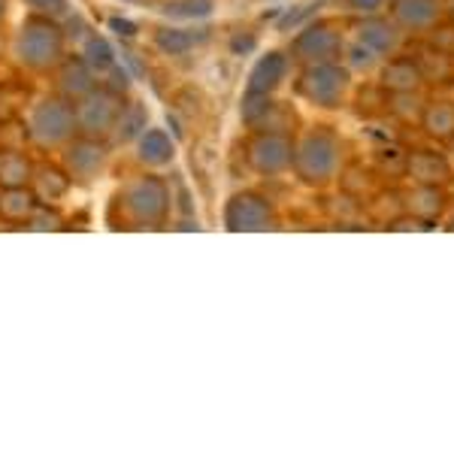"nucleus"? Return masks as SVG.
<instances>
[{
    "label": "nucleus",
    "mask_w": 454,
    "mask_h": 454,
    "mask_svg": "<svg viewBox=\"0 0 454 454\" xmlns=\"http://www.w3.org/2000/svg\"><path fill=\"white\" fill-rule=\"evenodd\" d=\"M61 55V34L52 21L46 19H31L19 34V58L34 70L52 67Z\"/></svg>",
    "instance_id": "7ed1b4c3"
},
{
    "label": "nucleus",
    "mask_w": 454,
    "mask_h": 454,
    "mask_svg": "<svg viewBox=\"0 0 454 454\" xmlns=\"http://www.w3.org/2000/svg\"><path fill=\"white\" fill-rule=\"evenodd\" d=\"M85 64H91L94 70L115 67V58H113V49H109V43H104V40H88V46H85Z\"/></svg>",
    "instance_id": "b1692460"
},
{
    "label": "nucleus",
    "mask_w": 454,
    "mask_h": 454,
    "mask_svg": "<svg viewBox=\"0 0 454 454\" xmlns=\"http://www.w3.org/2000/svg\"><path fill=\"white\" fill-rule=\"evenodd\" d=\"M291 158H294V145L285 134L261 130L248 145V164L258 173H282L285 167H291Z\"/></svg>",
    "instance_id": "0eeeda50"
},
{
    "label": "nucleus",
    "mask_w": 454,
    "mask_h": 454,
    "mask_svg": "<svg viewBox=\"0 0 454 454\" xmlns=\"http://www.w3.org/2000/svg\"><path fill=\"white\" fill-rule=\"evenodd\" d=\"M145 119H149V115L143 113V109H121V115H119V124H115V128H119V137L121 140H130V137L137 134V130H143V124H145Z\"/></svg>",
    "instance_id": "393cba45"
},
{
    "label": "nucleus",
    "mask_w": 454,
    "mask_h": 454,
    "mask_svg": "<svg viewBox=\"0 0 454 454\" xmlns=\"http://www.w3.org/2000/svg\"><path fill=\"white\" fill-rule=\"evenodd\" d=\"M31 6H36V10L43 12H61L64 10V0H27Z\"/></svg>",
    "instance_id": "bb28decb"
},
{
    "label": "nucleus",
    "mask_w": 454,
    "mask_h": 454,
    "mask_svg": "<svg viewBox=\"0 0 454 454\" xmlns=\"http://www.w3.org/2000/svg\"><path fill=\"white\" fill-rule=\"evenodd\" d=\"M224 222L231 231H263L273 224V209L258 194H237L227 203Z\"/></svg>",
    "instance_id": "6e6552de"
},
{
    "label": "nucleus",
    "mask_w": 454,
    "mask_h": 454,
    "mask_svg": "<svg viewBox=\"0 0 454 454\" xmlns=\"http://www.w3.org/2000/svg\"><path fill=\"white\" fill-rule=\"evenodd\" d=\"M415 61H419V67H421L424 82H449L451 73H454L449 55H445V52H436V61H434V52L415 58Z\"/></svg>",
    "instance_id": "4be33fe9"
},
{
    "label": "nucleus",
    "mask_w": 454,
    "mask_h": 454,
    "mask_svg": "<svg viewBox=\"0 0 454 454\" xmlns=\"http://www.w3.org/2000/svg\"><path fill=\"white\" fill-rule=\"evenodd\" d=\"M0 19H4V0H0Z\"/></svg>",
    "instance_id": "c85d7f7f"
},
{
    "label": "nucleus",
    "mask_w": 454,
    "mask_h": 454,
    "mask_svg": "<svg viewBox=\"0 0 454 454\" xmlns=\"http://www.w3.org/2000/svg\"><path fill=\"white\" fill-rule=\"evenodd\" d=\"M348 70H342L340 64H309L303 70V76L297 79V94L303 100H309L312 106L333 109L342 104L348 91Z\"/></svg>",
    "instance_id": "f03ea898"
},
{
    "label": "nucleus",
    "mask_w": 454,
    "mask_h": 454,
    "mask_svg": "<svg viewBox=\"0 0 454 454\" xmlns=\"http://www.w3.org/2000/svg\"><path fill=\"white\" fill-rule=\"evenodd\" d=\"M348 4V10H355V12H367V16H372V12H379L382 6L387 4V0H346Z\"/></svg>",
    "instance_id": "a878e982"
},
{
    "label": "nucleus",
    "mask_w": 454,
    "mask_h": 454,
    "mask_svg": "<svg viewBox=\"0 0 454 454\" xmlns=\"http://www.w3.org/2000/svg\"><path fill=\"white\" fill-rule=\"evenodd\" d=\"M113 27H115V34H124V36H134V25L130 21H119V19H113Z\"/></svg>",
    "instance_id": "cd10ccee"
},
{
    "label": "nucleus",
    "mask_w": 454,
    "mask_h": 454,
    "mask_svg": "<svg viewBox=\"0 0 454 454\" xmlns=\"http://www.w3.org/2000/svg\"><path fill=\"white\" fill-rule=\"evenodd\" d=\"M424 82L421 67L415 58H391L382 70V88L391 94H406V91H419V85Z\"/></svg>",
    "instance_id": "ddd939ff"
},
{
    "label": "nucleus",
    "mask_w": 454,
    "mask_h": 454,
    "mask_svg": "<svg viewBox=\"0 0 454 454\" xmlns=\"http://www.w3.org/2000/svg\"><path fill=\"white\" fill-rule=\"evenodd\" d=\"M285 73H288V58L282 52H270L263 55L252 70V79H248V94H270L282 85Z\"/></svg>",
    "instance_id": "4468645a"
},
{
    "label": "nucleus",
    "mask_w": 454,
    "mask_h": 454,
    "mask_svg": "<svg viewBox=\"0 0 454 454\" xmlns=\"http://www.w3.org/2000/svg\"><path fill=\"white\" fill-rule=\"evenodd\" d=\"M342 52V36L331 25H309L294 40V58L306 64H333Z\"/></svg>",
    "instance_id": "423d86ee"
},
{
    "label": "nucleus",
    "mask_w": 454,
    "mask_h": 454,
    "mask_svg": "<svg viewBox=\"0 0 454 454\" xmlns=\"http://www.w3.org/2000/svg\"><path fill=\"white\" fill-rule=\"evenodd\" d=\"M27 176H31V164H27L19 152H6V155L0 158V182H4L6 188H21L27 182Z\"/></svg>",
    "instance_id": "412c9836"
},
{
    "label": "nucleus",
    "mask_w": 454,
    "mask_h": 454,
    "mask_svg": "<svg viewBox=\"0 0 454 454\" xmlns=\"http://www.w3.org/2000/svg\"><path fill=\"white\" fill-rule=\"evenodd\" d=\"M140 158L145 164L158 167V164H167V160L173 158V143L167 140L160 130H149V134H143V143H140Z\"/></svg>",
    "instance_id": "aec40b11"
},
{
    "label": "nucleus",
    "mask_w": 454,
    "mask_h": 454,
    "mask_svg": "<svg viewBox=\"0 0 454 454\" xmlns=\"http://www.w3.org/2000/svg\"><path fill=\"white\" fill-rule=\"evenodd\" d=\"M128 203L137 212V218H160L167 209V194L158 179H143L130 188Z\"/></svg>",
    "instance_id": "2eb2a0df"
},
{
    "label": "nucleus",
    "mask_w": 454,
    "mask_h": 454,
    "mask_svg": "<svg viewBox=\"0 0 454 454\" xmlns=\"http://www.w3.org/2000/svg\"><path fill=\"white\" fill-rule=\"evenodd\" d=\"M291 164H294L300 179L309 182V185H325V182H331L336 173V164H340V140H336V134H331V130H325V128L309 130L294 149Z\"/></svg>",
    "instance_id": "f257e3e1"
},
{
    "label": "nucleus",
    "mask_w": 454,
    "mask_h": 454,
    "mask_svg": "<svg viewBox=\"0 0 454 454\" xmlns=\"http://www.w3.org/2000/svg\"><path fill=\"white\" fill-rule=\"evenodd\" d=\"M76 130V113L64 100H43L31 119V134L36 143L55 145L64 143Z\"/></svg>",
    "instance_id": "39448f33"
},
{
    "label": "nucleus",
    "mask_w": 454,
    "mask_h": 454,
    "mask_svg": "<svg viewBox=\"0 0 454 454\" xmlns=\"http://www.w3.org/2000/svg\"><path fill=\"white\" fill-rule=\"evenodd\" d=\"M406 176L419 182V185L442 188L451 182V164L445 160V155H439V152L419 149V152H409L406 155Z\"/></svg>",
    "instance_id": "9d476101"
},
{
    "label": "nucleus",
    "mask_w": 454,
    "mask_h": 454,
    "mask_svg": "<svg viewBox=\"0 0 454 454\" xmlns=\"http://www.w3.org/2000/svg\"><path fill=\"white\" fill-rule=\"evenodd\" d=\"M421 128L434 140H454V104L451 100H436L427 104L421 113Z\"/></svg>",
    "instance_id": "dca6fc26"
},
{
    "label": "nucleus",
    "mask_w": 454,
    "mask_h": 454,
    "mask_svg": "<svg viewBox=\"0 0 454 454\" xmlns=\"http://www.w3.org/2000/svg\"><path fill=\"white\" fill-rule=\"evenodd\" d=\"M34 188H36V197H40V200H58V197L70 188V176L55 170V167H43L34 179Z\"/></svg>",
    "instance_id": "6ab92c4d"
},
{
    "label": "nucleus",
    "mask_w": 454,
    "mask_h": 454,
    "mask_svg": "<svg viewBox=\"0 0 454 454\" xmlns=\"http://www.w3.org/2000/svg\"><path fill=\"white\" fill-rule=\"evenodd\" d=\"M387 4H391L394 25L406 31H430L442 12L439 0H387Z\"/></svg>",
    "instance_id": "1a4fd4ad"
},
{
    "label": "nucleus",
    "mask_w": 454,
    "mask_h": 454,
    "mask_svg": "<svg viewBox=\"0 0 454 454\" xmlns=\"http://www.w3.org/2000/svg\"><path fill=\"white\" fill-rule=\"evenodd\" d=\"M357 43H364L376 55H394L400 49V27L387 19L370 16L357 25Z\"/></svg>",
    "instance_id": "9b49d317"
},
{
    "label": "nucleus",
    "mask_w": 454,
    "mask_h": 454,
    "mask_svg": "<svg viewBox=\"0 0 454 454\" xmlns=\"http://www.w3.org/2000/svg\"><path fill=\"white\" fill-rule=\"evenodd\" d=\"M406 207L415 218H421V222H434L439 212L445 209V194L439 185H419L406 197Z\"/></svg>",
    "instance_id": "f3484780"
},
{
    "label": "nucleus",
    "mask_w": 454,
    "mask_h": 454,
    "mask_svg": "<svg viewBox=\"0 0 454 454\" xmlns=\"http://www.w3.org/2000/svg\"><path fill=\"white\" fill-rule=\"evenodd\" d=\"M197 43V36H192L188 31H170V27H167V31H160L158 34V46L164 49V52H170V55H182V52H188V49H192Z\"/></svg>",
    "instance_id": "5701e85b"
},
{
    "label": "nucleus",
    "mask_w": 454,
    "mask_h": 454,
    "mask_svg": "<svg viewBox=\"0 0 454 454\" xmlns=\"http://www.w3.org/2000/svg\"><path fill=\"white\" fill-rule=\"evenodd\" d=\"M0 215L6 222H25L34 215V197L25 188H6L4 200H0Z\"/></svg>",
    "instance_id": "a211bd4d"
},
{
    "label": "nucleus",
    "mask_w": 454,
    "mask_h": 454,
    "mask_svg": "<svg viewBox=\"0 0 454 454\" xmlns=\"http://www.w3.org/2000/svg\"><path fill=\"white\" fill-rule=\"evenodd\" d=\"M104 145L94 143V137H88V140H79L67 149V173L73 179H94L100 173V167H104Z\"/></svg>",
    "instance_id": "f8f14e48"
},
{
    "label": "nucleus",
    "mask_w": 454,
    "mask_h": 454,
    "mask_svg": "<svg viewBox=\"0 0 454 454\" xmlns=\"http://www.w3.org/2000/svg\"><path fill=\"white\" fill-rule=\"evenodd\" d=\"M121 109H124V104H121L119 94L88 91L82 98V104H79V109H73V113H76V124L88 137H106L109 130H115V124H119Z\"/></svg>",
    "instance_id": "20e7f679"
}]
</instances>
